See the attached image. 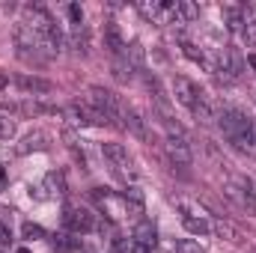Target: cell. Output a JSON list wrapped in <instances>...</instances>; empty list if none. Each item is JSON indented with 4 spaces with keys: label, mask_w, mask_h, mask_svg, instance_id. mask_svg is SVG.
I'll list each match as a JSON object with an SVG mask.
<instances>
[{
    "label": "cell",
    "mask_w": 256,
    "mask_h": 253,
    "mask_svg": "<svg viewBox=\"0 0 256 253\" xmlns=\"http://www.w3.org/2000/svg\"><path fill=\"white\" fill-rule=\"evenodd\" d=\"M102 152H104V158L110 161V167H114L122 179H128V182H137L140 170H137L134 158L128 155V149L122 146V143H104V146H102Z\"/></svg>",
    "instance_id": "6da1fadb"
},
{
    "label": "cell",
    "mask_w": 256,
    "mask_h": 253,
    "mask_svg": "<svg viewBox=\"0 0 256 253\" xmlns=\"http://www.w3.org/2000/svg\"><path fill=\"white\" fill-rule=\"evenodd\" d=\"M224 194H226L232 202H238L242 208L256 212V196H254V188H250V179H244V176H230V182L224 185Z\"/></svg>",
    "instance_id": "7a4b0ae2"
},
{
    "label": "cell",
    "mask_w": 256,
    "mask_h": 253,
    "mask_svg": "<svg viewBox=\"0 0 256 253\" xmlns=\"http://www.w3.org/2000/svg\"><path fill=\"white\" fill-rule=\"evenodd\" d=\"M63 224H66V230H72V232H92L96 230V214L80 208V206H68L63 214Z\"/></svg>",
    "instance_id": "3957f363"
},
{
    "label": "cell",
    "mask_w": 256,
    "mask_h": 253,
    "mask_svg": "<svg viewBox=\"0 0 256 253\" xmlns=\"http://www.w3.org/2000/svg\"><path fill=\"white\" fill-rule=\"evenodd\" d=\"M173 92H176V102L185 104V108H194L196 98L202 96V90H200L194 80H188L185 74H176V78H173Z\"/></svg>",
    "instance_id": "277c9868"
},
{
    "label": "cell",
    "mask_w": 256,
    "mask_h": 253,
    "mask_svg": "<svg viewBox=\"0 0 256 253\" xmlns=\"http://www.w3.org/2000/svg\"><path fill=\"white\" fill-rule=\"evenodd\" d=\"M167 155H170L173 167H191V146H188V140L170 137L167 140Z\"/></svg>",
    "instance_id": "5b68a950"
},
{
    "label": "cell",
    "mask_w": 256,
    "mask_h": 253,
    "mask_svg": "<svg viewBox=\"0 0 256 253\" xmlns=\"http://www.w3.org/2000/svg\"><path fill=\"white\" fill-rule=\"evenodd\" d=\"M120 120H122V126L134 134V137H140V140H146L149 134H146V122H143V116L131 108V104H122V110H120Z\"/></svg>",
    "instance_id": "8992f818"
},
{
    "label": "cell",
    "mask_w": 256,
    "mask_h": 253,
    "mask_svg": "<svg viewBox=\"0 0 256 253\" xmlns=\"http://www.w3.org/2000/svg\"><path fill=\"white\" fill-rule=\"evenodd\" d=\"M104 48L114 57H122L126 54V39H122V33H120V27L114 21H104Z\"/></svg>",
    "instance_id": "52a82bcc"
},
{
    "label": "cell",
    "mask_w": 256,
    "mask_h": 253,
    "mask_svg": "<svg viewBox=\"0 0 256 253\" xmlns=\"http://www.w3.org/2000/svg\"><path fill=\"white\" fill-rule=\"evenodd\" d=\"M134 244L137 248H143V250H152L155 248V242H158V232H155V226H152V220H140L137 226H134Z\"/></svg>",
    "instance_id": "ba28073f"
},
{
    "label": "cell",
    "mask_w": 256,
    "mask_h": 253,
    "mask_svg": "<svg viewBox=\"0 0 256 253\" xmlns=\"http://www.w3.org/2000/svg\"><path fill=\"white\" fill-rule=\"evenodd\" d=\"M15 84H18L24 92H33V96H48V92L54 90V84H51V80H45V78H36V74H21Z\"/></svg>",
    "instance_id": "9c48e42d"
},
{
    "label": "cell",
    "mask_w": 256,
    "mask_h": 253,
    "mask_svg": "<svg viewBox=\"0 0 256 253\" xmlns=\"http://www.w3.org/2000/svg\"><path fill=\"white\" fill-rule=\"evenodd\" d=\"M42 149H48V134L45 131H30L18 143V155H30V152H42Z\"/></svg>",
    "instance_id": "30bf717a"
},
{
    "label": "cell",
    "mask_w": 256,
    "mask_h": 253,
    "mask_svg": "<svg viewBox=\"0 0 256 253\" xmlns=\"http://www.w3.org/2000/svg\"><path fill=\"white\" fill-rule=\"evenodd\" d=\"M122 208H126L128 218H134V220H143V214H146V206H143V196H140V190H128L126 196H122Z\"/></svg>",
    "instance_id": "8fae6325"
},
{
    "label": "cell",
    "mask_w": 256,
    "mask_h": 253,
    "mask_svg": "<svg viewBox=\"0 0 256 253\" xmlns=\"http://www.w3.org/2000/svg\"><path fill=\"white\" fill-rule=\"evenodd\" d=\"M191 110H194V116H196V122H200V126H212V122H218V114H214V108L208 104L206 92L196 98V104H194Z\"/></svg>",
    "instance_id": "7c38bea8"
},
{
    "label": "cell",
    "mask_w": 256,
    "mask_h": 253,
    "mask_svg": "<svg viewBox=\"0 0 256 253\" xmlns=\"http://www.w3.org/2000/svg\"><path fill=\"white\" fill-rule=\"evenodd\" d=\"M137 9H140L149 21L164 24V3H161V0H140V3H137Z\"/></svg>",
    "instance_id": "4fadbf2b"
},
{
    "label": "cell",
    "mask_w": 256,
    "mask_h": 253,
    "mask_svg": "<svg viewBox=\"0 0 256 253\" xmlns=\"http://www.w3.org/2000/svg\"><path fill=\"white\" fill-rule=\"evenodd\" d=\"M126 63L131 66V68H143V60H146V51H143V45L140 42H131V45H126Z\"/></svg>",
    "instance_id": "5bb4252c"
},
{
    "label": "cell",
    "mask_w": 256,
    "mask_h": 253,
    "mask_svg": "<svg viewBox=\"0 0 256 253\" xmlns=\"http://www.w3.org/2000/svg\"><path fill=\"white\" fill-rule=\"evenodd\" d=\"M72 45H74V51H80V54L90 51V30H86V24L72 27Z\"/></svg>",
    "instance_id": "9a60e30c"
},
{
    "label": "cell",
    "mask_w": 256,
    "mask_h": 253,
    "mask_svg": "<svg viewBox=\"0 0 256 253\" xmlns=\"http://www.w3.org/2000/svg\"><path fill=\"white\" fill-rule=\"evenodd\" d=\"M212 230H214V236H218V238H226V242H238V232H236V226H232L230 220H224V218L212 220Z\"/></svg>",
    "instance_id": "2e32d148"
},
{
    "label": "cell",
    "mask_w": 256,
    "mask_h": 253,
    "mask_svg": "<svg viewBox=\"0 0 256 253\" xmlns=\"http://www.w3.org/2000/svg\"><path fill=\"white\" fill-rule=\"evenodd\" d=\"M182 51H185V54L191 57L194 63H200V66H206L208 72H214V63H212V60L206 57V51H202V48H196V45H191V42H182Z\"/></svg>",
    "instance_id": "e0dca14e"
},
{
    "label": "cell",
    "mask_w": 256,
    "mask_h": 253,
    "mask_svg": "<svg viewBox=\"0 0 256 253\" xmlns=\"http://www.w3.org/2000/svg\"><path fill=\"white\" fill-rule=\"evenodd\" d=\"M182 224H185V230H188L191 236H206V232L212 230V224H208V220L194 218V214H185V220H182Z\"/></svg>",
    "instance_id": "ac0fdd59"
},
{
    "label": "cell",
    "mask_w": 256,
    "mask_h": 253,
    "mask_svg": "<svg viewBox=\"0 0 256 253\" xmlns=\"http://www.w3.org/2000/svg\"><path fill=\"white\" fill-rule=\"evenodd\" d=\"M63 116L72 122V126H86V116H84V108H80V102H74V104L63 108Z\"/></svg>",
    "instance_id": "d6986e66"
},
{
    "label": "cell",
    "mask_w": 256,
    "mask_h": 253,
    "mask_svg": "<svg viewBox=\"0 0 256 253\" xmlns=\"http://www.w3.org/2000/svg\"><path fill=\"white\" fill-rule=\"evenodd\" d=\"M179 18H182V24L185 21H196L200 18V6L194 0H179Z\"/></svg>",
    "instance_id": "ffe728a7"
},
{
    "label": "cell",
    "mask_w": 256,
    "mask_h": 253,
    "mask_svg": "<svg viewBox=\"0 0 256 253\" xmlns=\"http://www.w3.org/2000/svg\"><path fill=\"white\" fill-rule=\"evenodd\" d=\"M224 21H226V27L230 30H242V12L236 9V6H224Z\"/></svg>",
    "instance_id": "44dd1931"
},
{
    "label": "cell",
    "mask_w": 256,
    "mask_h": 253,
    "mask_svg": "<svg viewBox=\"0 0 256 253\" xmlns=\"http://www.w3.org/2000/svg\"><path fill=\"white\" fill-rule=\"evenodd\" d=\"M45 185L51 188V194H57V196H66V179H63V173H48Z\"/></svg>",
    "instance_id": "7402d4cb"
},
{
    "label": "cell",
    "mask_w": 256,
    "mask_h": 253,
    "mask_svg": "<svg viewBox=\"0 0 256 253\" xmlns=\"http://www.w3.org/2000/svg\"><path fill=\"white\" fill-rule=\"evenodd\" d=\"M12 137H15V122L6 114H0V140H12Z\"/></svg>",
    "instance_id": "603a6c76"
},
{
    "label": "cell",
    "mask_w": 256,
    "mask_h": 253,
    "mask_svg": "<svg viewBox=\"0 0 256 253\" xmlns=\"http://www.w3.org/2000/svg\"><path fill=\"white\" fill-rule=\"evenodd\" d=\"M21 232H24V238H30V242L45 238V230H42L39 224H24V226H21Z\"/></svg>",
    "instance_id": "cb8c5ba5"
},
{
    "label": "cell",
    "mask_w": 256,
    "mask_h": 253,
    "mask_svg": "<svg viewBox=\"0 0 256 253\" xmlns=\"http://www.w3.org/2000/svg\"><path fill=\"white\" fill-rule=\"evenodd\" d=\"M242 30H244V39H248V45H254V48H256V18H250V21H248Z\"/></svg>",
    "instance_id": "d4e9b609"
},
{
    "label": "cell",
    "mask_w": 256,
    "mask_h": 253,
    "mask_svg": "<svg viewBox=\"0 0 256 253\" xmlns=\"http://www.w3.org/2000/svg\"><path fill=\"white\" fill-rule=\"evenodd\" d=\"M68 18H72L74 27H80V24H84V9H80L78 3H72V6H68Z\"/></svg>",
    "instance_id": "484cf974"
},
{
    "label": "cell",
    "mask_w": 256,
    "mask_h": 253,
    "mask_svg": "<svg viewBox=\"0 0 256 253\" xmlns=\"http://www.w3.org/2000/svg\"><path fill=\"white\" fill-rule=\"evenodd\" d=\"M176 253H202V250H200V244H196V242L185 238V242H179V244H176Z\"/></svg>",
    "instance_id": "4316f807"
},
{
    "label": "cell",
    "mask_w": 256,
    "mask_h": 253,
    "mask_svg": "<svg viewBox=\"0 0 256 253\" xmlns=\"http://www.w3.org/2000/svg\"><path fill=\"white\" fill-rule=\"evenodd\" d=\"M6 212H0V244H9V238H12V232H9V224H6V218H3Z\"/></svg>",
    "instance_id": "83f0119b"
},
{
    "label": "cell",
    "mask_w": 256,
    "mask_h": 253,
    "mask_svg": "<svg viewBox=\"0 0 256 253\" xmlns=\"http://www.w3.org/2000/svg\"><path fill=\"white\" fill-rule=\"evenodd\" d=\"M248 63H250V68L256 72V54H248Z\"/></svg>",
    "instance_id": "f1b7e54d"
},
{
    "label": "cell",
    "mask_w": 256,
    "mask_h": 253,
    "mask_svg": "<svg viewBox=\"0 0 256 253\" xmlns=\"http://www.w3.org/2000/svg\"><path fill=\"white\" fill-rule=\"evenodd\" d=\"M3 182H6V173H3V167H0V188H3Z\"/></svg>",
    "instance_id": "f546056e"
},
{
    "label": "cell",
    "mask_w": 256,
    "mask_h": 253,
    "mask_svg": "<svg viewBox=\"0 0 256 253\" xmlns=\"http://www.w3.org/2000/svg\"><path fill=\"white\" fill-rule=\"evenodd\" d=\"M18 253H30V250H27V248H18Z\"/></svg>",
    "instance_id": "4dcf8cb0"
}]
</instances>
